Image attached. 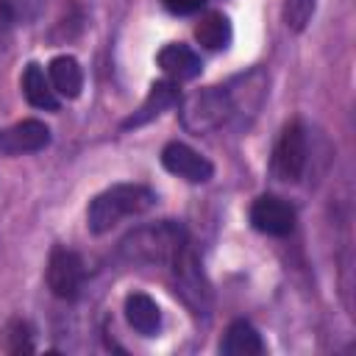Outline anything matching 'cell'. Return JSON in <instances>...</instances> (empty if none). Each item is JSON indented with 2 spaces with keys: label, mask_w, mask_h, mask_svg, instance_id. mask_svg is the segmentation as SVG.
Returning <instances> with one entry per match:
<instances>
[{
  "label": "cell",
  "mask_w": 356,
  "mask_h": 356,
  "mask_svg": "<svg viewBox=\"0 0 356 356\" xmlns=\"http://www.w3.org/2000/svg\"><path fill=\"white\" fill-rule=\"evenodd\" d=\"M153 203H156V192L150 186H145V184H114V186H108V189H103L100 195L92 197L89 209H86V225H89L92 234H106L120 220L145 214L147 209H153Z\"/></svg>",
  "instance_id": "1"
},
{
  "label": "cell",
  "mask_w": 356,
  "mask_h": 356,
  "mask_svg": "<svg viewBox=\"0 0 356 356\" xmlns=\"http://www.w3.org/2000/svg\"><path fill=\"white\" fill-rule=\"evenodd\" d=\"M186 239V231L178 222H159V225H145L131 231L122 242L120 250L128 261H142V264H170L172 253L178 245Z\"/></svg>",
  "instance_id": "2"
},
{
  "label": "cell",
  "mask_w": 356,
  "mask_h": 356,
  "mask_svg": "<svg viewBox=\"0 0 356 356\" xmlns=\"http://www.w3.org/2000/svg\"><path fill=\"white\" fill-rule=\"evenodd\" d=\"M236 114V97L228 86H206L181 103V122L192 134H209Z\"/></svg>",
  "instance_id": "3"
},
{
  "label": "cell",
  "mask_w": 356,
  "mask_h": 356,
  "mask_svg": "<svg viewBox=\"0 0 356 356\" xmlns=\"http://www.w3.org/2000/svg\"><path fill=\"white\" fill-rule=\"evenodd\" d=\"M170 270L175 275V286L181 292V298L195 309H206L209 303V292H206V281H203V273L197 267V259H195V250H192V242L189 236L178 245V250L172 253L170 259Z\"/></svg>",
  "instance_id": "4"
},
{
  "label": "cell",
  "mask_w": 356,
  "mask_h": 356,
  "mask_svg": "<svg viewBox=\"0 0 356 356\" xmlns=\"http://www.w3.org/2000/svg\"><path fill=\"white\" fill-rule=\"evenodd\" d=\"M303 167H306V131L295 120L281 131V136L275 142V150H273L270 170H273V175L278 181H289L292 184V181L300 178Z\"/></svg>",
  "instance_id": "5"
},
{
  "label": "cell",
  "mask_w": 356,
  "mask_h": 356,
  "mask_svg": "<svg viewBox=\"0 0 356 356\" xmlns=\"http://www.w3.org/2000/svg\"><path fill=\"white\" fill-rule=\"evenodd\" d=\"M47 286L56 298L72 300L83 286V261L70 248H53L47 259Z\"/></svg>",
  "instance_id": "6"
},
{
  "label": "cell",
  "mask_w": 356,
  "mask_h": 356,
  "mask_svg": "<svg viewBox=\"0 0 356 356\" xmlns=\"http://www.w3.org/2000/svg\"><path fill=\"white\" fill-rule=\"evenodd\" d=\"M250 225L267 236H286L295 228V209L275 195H259L250 206Z\"/></svg>",
  "instance_id": "7"
},
{
  "label": "cell",
  "mask_w": 356,
  "mask_h": 356,
  "mask_svg": "<svg viewBox=\"0 0 356 356\" xmlns=\"http://www.w3.org/2000/svg\"><path fill=\"white\" fill-rule=\"evenodd\" d=\"M161 164L167 172L189 181V184H206L214 172L211 161L206 156H200L197 150H192L184 142H167L161 150Z\"/></svg>",
  "instance_id": "8"
},
{
  "label": "cell",
  "mask_w": 356,
  "mask_h": 356,
  "mask_svg": "<svg viewBox=\"0 0 356 356\" xmlns=\"http://www.w3.org/2000/svg\"><path fill=\"white\" fill-rule=\"evenodd\" d=\"M50 142V128L39 120H22L14 122L11 128L0 131V153H36L42 147H47Z\"/></svg>",
  "instance_id": "9"
},
{
  "label": "cell",
  "mask_w": 356,
  "mask_h": 356,
  "mask_svg": "<svg viewBox=\"0 0 356 356\" xmlns=\"http://www.w3.org/2000/svg\"><path fill=\"white\" fill-rule=\"evenodd\" d=\"M156 61H159V67L170 75V81H192V78H197L200 70H203L200 56H197L192 47L175 44V42H172V44H164V47L159 50Z\"/></svg>",
  "instance_id": "10"
},
{
  "label": "cell",
  "mask_w": 356,
  "mask_h": 356,
  "mask_svg": "<svg viewBox=\"0 0 356 356\" xmlns=\"http://www.w3.org/2000/svg\"><path fill=\"white\" fill-rule=\"evenodd\" d=\"M172 103H178V86H175V81H156V83L150 86L147 97L142 100V106L122 122V128H125V131H128V128H139V125L150 122L153 117H159L161 111H167Z\"/></svg>",
  "instance_id": "11"
},
{
  "label": "cell",
  "mask_w": 356,
  "mask_h": 356,
  "mask_svg": "<svg viewBox=\"0 0 356 356\" xmlns=\"http://www.w3.org/2000/svg\"><path fill=\"white\" fill-rule=\"evenodd\" d=\"M220 350L225 356H259L264 353V342L248 320H234L222 334Z\"/></svg>",
  "instance_id": "12"
},
{
  "label": "cell",
  "mask_w": 356,
  "mask_h": 356,
  "mask_svg": "<svg viewBox=\"0 0 356 356\" xmlns=\"http://www.w3.org/2000/svg\"><path fill=\"white\" fill-rule=\"evenodd\" d=\"M47 78H50L56 95H61L67 100L78 97L83 89V70L72 56H56L47 64Z\"/></svg>",
  "instance_id": "13"
},
{
  "label": "cell",
  "mask_w": 356,
  "mask_h": 356,
  "mask_svg": "<svg viewBox=\"0 0 356 356\" xmlns=\"http://www.w3.org/2000/svg\"><path fill=\"white\" fill-rule=\"evenodd\" d=\"M125 320L134 331L145 334V337H153L161 325V312L156 306V300L145 292H134L125 298Z\"/></svg>",
  "instance_id": "14"
},
{
  "label": "cell",
  "mask_w": 356,
  "mask_h": 356,
  "mask_svg": "<svg viewBox=\"0 0 356 356\" xmlns=\"http://www.w3.org/2000/svg\"><path fill=\"white\" fill-rule=\"evenodd\" d=\"M22 95L36 108H47V111H56L58 108L56 89H53L50 78L44 75V70L39 64H28L25 67V72H22Z\"/></svg>",
  "instance_id": "15"
},
{
  "label": "cell",
  "mask_w": 356,
  "mask_h": 356,
  "mask_svg": "<svg viewBox=\"0 0 356 356\" xmlns=\"http://www.w3.org/2000/svg\"><path fill=\"white\" fill-rule=\"evenodd\" d=\"M195 39L206 50H225L231 44V22L222 11H209L195 25Z\"/></svg>",
  "instance_id": "16"
},
{
  "label": "cell",
  "mask_w": 356,
  "mask_h": 356,
  "mask_svg": "<svg viewBox=\"0 0 356 356\" xmlns=\"http://www.w3.org/2000/svg\"><path fill=\"white\" fill-rule=\"evenodd\" d=\"M6 350L8 353H28L33 350V342H31V331L22 320H14L6 331Z\"/></svg>",
  "instance_id": "17"
},
{
  "label": "cell",
  "mask_w": 356,
  "mask_h": 356,
  "mask_svg": "<svg viewBox=\"0 0 356 356\" xmlns=\"http://www.w3.org/2000/svg\"><path fill=\"white\" fill-rule=\"evenodd\" d=\"M312 14H314V0H286L284 17L292 31H300L312 19Z\"/></svg>",
  "instance_id": "18"
},
{
  "label": "cell",
  "mask_w": 356,
  "mask_h": 356,
  "mask_svg": "<svg viewBox=\"0 0 356 356\" xmlns=\"http://www.w3.org/2000/svg\"><path fill=\"white\" fill-rule=\"evenodd\" d=\"M11 28H14V17H11V8L6 0H0V47L8 44L11 39Z\"/></svg>",
  "instance_id": "19"
},
{
  "label": "cell",
  "mask_w": 356,
  "mask_h": 356,
  "mask_svg": "<svg viewBox=\"0 0 356 356\" xmlns=\"http://www.w3.org/2000/svg\"><path fill=\"white\" fill-rule=\"evenodd\" d=\"M164 6L172 11V14H195L206 6V0H164Z\"/></svg>",
  "instance_id": "20"
}]
</instances>
